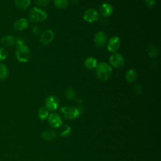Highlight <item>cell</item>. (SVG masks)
Masks as SVG:
<instances>
[{"mask_svg": "<svg viewBox=\"0 0 161 161\" xmlns=\"http://www.w3.org/2000/svg\"><path fill=\"white\" fill-rule=\"evenodd\" d=\"M95 69L96 77L100 80H107L111 76L112 68L106 62H101L97 64Z\"/></svg>", "mask_w": 161, "mask_h": 161, "instance_id": "cell-1", "label": "cell"}, {"mask_svg": "<svg viewBox=\"0 0 161 161\" xmlns=\"http://www.w3.org/2000/svg\"><path fill=\"white\" fill-rule=\"evenodd\" d=\"M15 55L17 60L20 62H27L31 57V50L25 43L16 45Z\"/></svg>", "mask_w": 161, "mask_h": 161, "instance_id": "cell-2", "label": "cell"}, {"mask_svg": "<svg viewBox=\"0 0 161 161\" xmlns=\"http://www.w3.org/2000/svg\"><path fill=\"white\" fill-rule=\"evenodd\" d=\"M28 17L31 21L38 23L45 21L47 18V14L46 11L35 7L30 10Z\"/></svg>", "mask_w": 161, "mask_h": 161, "instance_id": "cell-3", "label": "cell"}, {"mask_svg": "<svg viewBox=\"0 0 161 161\" xmlns=\"http://www.w3.org/2000/svg\"><path fill=\"white\" fill-rule=\"evenodd\" d=\"M62 115L66 119H74L79 116L80 112L77 108L73 106H64L60 109Z\"/></svg>", "mask_w": 161, "mask_h": 161, "instance_id": "cell-4", "label": "cell"}, {"mask_svg": "<svg viewBox=\"0 0 161 161\" xmlns=\"http://www.w3.org/2000/svg\"><path fill=\"white\" fill-rule=\"evenodd\" d=\"M109 62L111 65L115 69L121 68L125 65V58L119 53H113L109 57Z\"/></svg>", "mask_w": 161, "mask_h": 161, "instance_id": "cell-5", "label": "cell"}, {"mask_svg": "<svg viewBox=\"0 0 161 161\" xmlns=\"http://www.w3.org/2000/svg\"><path fill=\"white\" fill-rule=\"evenodd\" d=\"M45 104V108L48 110L55 111L59 106L60 101L57 97L53 95H50L46 98Z\"/></svg>", "mask_w": 161, "mask_h": 161, "instance_id": "cell-6", "label": "cell"}, {"mask_svg": "<svg viewBox=\"0 0 161 161\" xmlns=\"http://www.w3.org/2000/svg\"><path fill=\"white\" fill-rule=\"evenodd\" d=\"M94 42L97 47L103 48L107 45L108 36L104 31H99L96 34Z\"/></svg>", "mask_w": 161, "mask_h": 161, "instance_id": "cell-7", "label": "cell"}, {"mask_svg": "<svg viewBox=\"0 0 161 161\" xmlns=\"http://www.w3.org/2000/svg\"><path fill=\"white\" fill-rule=\"evenodd\" d=\"M83 19L87 23H92L99 19V13L94 9H88L84 13Z\"/></svg>", "mask_w": 161, "mask_h": 161, "instance_id": "cell-8", "label": "cell"}, {"mask_svg": "<svg viewBox=\"0 0 161 161\" xmlns=\"http://www.w3.org/2000/svg\"><path fill=\"white\" fill-rule=\"evenodd\" d=\"M121 45V40L117 36L111 37L107 43V48L109 52L115 53Z\"/></svg>", "mask_w": 161, "mask_h": 161, "instance_id": "cell-9", "label": "cell"}, {"mask_svg": "<svg viewBox=\"0 0 161 161\" xmlns=\"http://www.w3.org/2000/svg\"><path fill=\"white\" fill-rule=\"evenodd\" d=\"M48 122L52 127L55 128H59L62 123L61 117L55 113H52L48 116Z\"/></svg>", "mask_w": 161, "mask_h": 161, "instance_id": "cell-10", "label": "cell"}, {"mask_svg": "<svg viewBox=\"0 0 161 161\" xmlns=\"http://www.w3.org/2000/svg\"><path fill=\"white\" fill-rule=\"evenodd\" d=\"M54 38V33L51 30L44 31L40 36V41L43 45H48L51 43Z\"/></svg>", "mask_w": 161, "mask_h": 161, "instance_id": "cell-11", "label": "cell"}, {"mask_svg": "<svg viewBox=\"0 0 161 161\" xmlns=\"http://www.w3.org/2000/svg\"><path fill=\"white\" fill-rule=\"evenodd\" d=\"M29 26L28 21L26 18H21L17 19L13 24V27L16 30L23 31L26 29Z\"/></svg>", "mask_w": 161, "mask_h": 161, "instance_id": "cell-12", "label": "cell"}, {"mask_svg": "<svg viewBox=\"0 0 161 161\" xmlns=\"http://www.w3.org/2000/svg\"><path fill=\"white\" fill-rule=\"evenodd\" d=\"M99 12L104 16H109L113 12V6L109 3H103L100 6Z\"/></svg>", "mask_w": 161, "mask_h": 161, "instance_id": "cell-13", "label": "cell"}, {"mask_svg": "<svg viewBox=\"0 0 161 161\" xmlns=\"http://www.w3.org/2000/svg\"><path fill=\"white\" fill-rule=\"evenodd\" d=\"M15 38L12 35H5L1 39V44L6 47H10L15 44Z\"/></svg>", "mask_w": 161, "mask_h": 161, "instance_id": "cell-14", "label": "cell"}, {"mask_svg": "<svg viewBox=\"0 0 161 161\" xmlns=\"http://www.w3.org/2000/svg\"><path fill=\"white\" fill-rule=\"evenodd\" d=\"M42 135L44 140L48 142H52L57 138L56 133L54 131L49 129L43 131Z\"/></svg>", "mask_w": 161, "mask_h": 161, "instance_id": "cell-15", "label": "cell"}, {"mask_svg": "<svg viewBox=\"0 0 161 161\" xmlns=\"http://www.w3.org/2000/svg\"><path fill=\"white\" fill-rule=\"evenodd\" d=\"M31 0H14V4L16 7L21 10L25 11L30 6Z\"/></svg>", "mask_w": 161, "mask_h": 161, "instance_id": "cell-16", "label": "cell"}, {"mask_svg": "<svg viewBox=\"0 0 161 161\" xmlns=\"http://www.w3.org/2000/svg\"><path fill=\"white\" fill-rule=\"evenodd\" d=\"M97 65V60L93 57H87L84 61V65L87 69H94Z\"/></svg>", "mask_w": 161, "mask_h": 161, "instance_id": "cell-17", "label": "cell"}, {"mask_svg": "<svg viewBox=\"0 0 161 161\" xmlns=\"http://www.w3.org/2000/svg\"><path fill=\"white\" fill-rule=\"evenodd\" d=\"M137 77L136 72L133 69H129L125 74V79L129 83L134 82Z\"/></svg>", "mask_w": 161, "mask_h": 161, "instance_id": "cell-18", "label": "cell"}, {"mask_svg": "<svg viewBox=\"0 0 161 161\" xmlns=\"http://www.w3.org/2000/svg\"><path fill=\"white\" fill-rule=\"evenodd\" d=\"M9 75V70L7 67L3 63H0V79H6Z\"/></svg>", "mask_w": 161, "mask_h": 161, "instance_id": "cell-19", "label": "cell"}, {"mask_svg": "<svg viewBox=\"0 0 161 161\" xmlns=\"http://www.w3.org/2000/svg\"><path fill=\"white\" fill-rule=\"evenodd\" d=\"M59 135L62 137L68 136L71 133V128L69 125H64L58 130Z\"/></svg>", "mask_w": 161, "mask_h": 161, "instance_id": "cell-20", "label": "cell"}, {"mask_svg": "<svg viewBox=\"0 0 161 161\" xmlns=\"http://www.w3.org/2000/svg\"><path fill=\"white\" fill-rule=\"evenodd\" d=\"M48 116V110L45 107H40L38 110V116L42 121L45 119Z\"/></svg>", "mask_w": 161, "mask_h": 161, "instance_id": "cell-21", "label": "cell"}, {"mask_svg": "<svg viewBox=\"0 0 161 161\" xmlns=\"http://www.w3.org/2000/svg\"><path fill=\"white\" fill-rule=\"evenodd\" d=\"M55 6L59 9H64L69 4V0H53Z\"/></svg>", "mask_w": 161, "mask_h": 161, "instance_id": "cell-22", "label": "cell"}, {"mask_svg": "<svg viewBox=\"0 0 161 161\" xmlns=\"http://www.w3.org/2000/svg\"><path fill=\"white\" fill-rule=\"evenodd\" d=\"M147 52H148V56L152 58L157 57L158 55V50L157 48L153 45H152L148 47L147 50Z\"/></svg>", "mask_w": 161, "mask_h": 161, "instance_id": "cell-23", "label": "cell"}, {"mask_svg": "<svg viewBox=\"0 0 161 161\" xmlns=\"http://www.w3.org/2000/svg\"><path fill=\"white\" fill-rule=\"evenodd\" d=\"M65 97L69 100H72L75 97L76 92L74 91V89L72 87H69L67 89L65 92Z\"/></svg>", "mask_w": 161, "mask_h": 161, "instance_id": "cell-24", "label": "cell"}, {"mask_svg": "<svg viewBox=\"0 0 161 161\" xmlns=\"http://www.w3.org/2000/svg\"><path fill=\"white\" fill-rule=\"evenodd\" d=\"M8 52L4 48H0V61L5 60L8 57Z\"/></svg>", "mask_w": 161, "mask_h": 161, "instance_id": "cell-25", "label": "cell"}, {"mask_svg": "<svg viewBox=\"0 0 161 161\" xmlns=\"http://www.w3.org/2000/svg\"><path fill=\"white\" fill-rule=\"evenodd\" d=\"M50 1V0H35V3L38 6H46L49 4Z\"/></svg>", "mask_w": 161, "mask_h": 161, "instance_id": "cell-26", "label": "cell"}, {"mask_svg": "<svg viewBox=\"0 0 161 161\" xmlns=\"http://www.w3.org/2000/svg\"><path fill=\"white\" fill-rule=\"evenodd\" d=\"M144 3L147 6L152 8L155 5L156 0H144Z\"/></svg>", "mask_w": 161, "mask_h": 161, "instance_id": "cell-27", "label": "cell"}, {"mask_svg": "<svg viewBox=\"0 0 161 161\" xmlns=\"http://www.w3.org/2000/svg\"><path fill=\"white\" fill-rule=\"evenodd\" d=\"M32 32H33V34L35 35H39L40 34L41 30H40V28L38 26H34V27L33 28Z\"/></svg>", "mask_w": 161, "mask_h": 161, "instance_id": "cell-28", "label": "cell"}, {"mask_svg": "<svg viewBox=\"0 0 161 161\" xmlns=\"http://www.w3.org/2000/svg\"><path fill=\"white\" fill-rule=\"evenodd\" d=\"M134 89H135V91L137 93V94H141L142 92V89H141V87L140 85L138 84H135V86H134Z\"/></svg>", "mask_w": 161, "mask_h": 161, "instance_id": "cell-29", "label": "cell"}]
</instances>
